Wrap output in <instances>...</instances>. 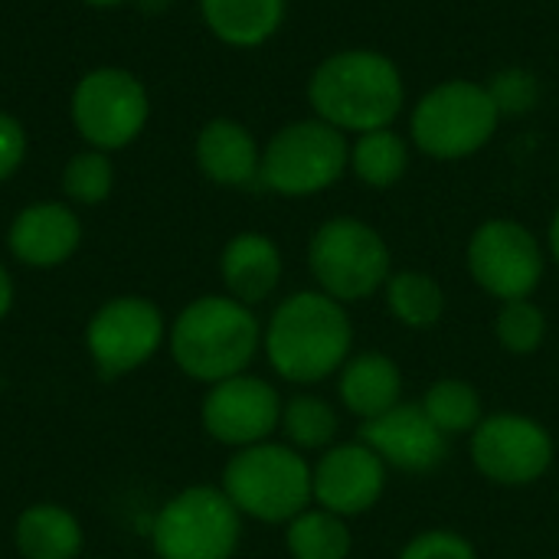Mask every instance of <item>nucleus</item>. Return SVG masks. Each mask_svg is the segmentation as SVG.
<instances>
[{"mask_svg": "<svg viewBox=\"0 0 559 559\" xmlns=\"http://www.w3.org/2000/svg\"><path fill=\"white\" fill-rule=\"evenodd\" d=\"M311 115L347 138L393 128L406 108V79L393 56L373 46H347L324 56L308 75Z\"/></svg>", "mask_w": 559, "mask_h": 559, "instance_id": "1", "label": "nucleus"}, {"mask_svg": "<svg viewBox=\"0 0 559 559\" xmlns=\"http://www.w3.org/2000/svg\"><path fill=\"white\" fill-rule=\"evenodd\" d=\"M354 350L347 305L321 288L292 292L262 324V354L275 377L295 386H314L337 377Z\"/></svg>", "mask_w": 559, "mask_h": 559, "instance_id": "2", "label": "nucleus"}, {"mask_svg": "<svg viewBox=\"0 0 559 559\" xmlns=\"http://www.w3.org/2000/svg\"><path fill=\"white\" fill-rule=\"evenodd\" d=\"M262 350V321L255 308L226 292L187 301L167 328V354L174 367L203 386L239 377Z\"/></svg>", "mask_w": 559, "mask_h": 559, "instance_id": "3", "label": "nucleus"}, {"mask_svg": "<svg viewBox=\"0 0 559 559\" xmlns=\"http://www.w3.org/2000/svg\"><path fill=\"white\" fill-rule=\"evenodd\" d=\"M219 488L246 521L288 524L314 504L311 462L288 442H259L229 455Z\"/></svg>", "mask_w": 559, "mask_h": 559, "instance_id": "4", "label": "nucleus"}, {"mask_svg": "<svg viewBox=\"0 0 559 559\" xmlns=\"http://www.w3.org/2000/svg\"><path fill=\"white\" fill-rule=\"evenodd\" d=\"M501 111L478 79H445L409 108V141L432 160H465L491 144Z\"/></svg>", "mask_w": 559, "mask_h": 559, "instance_id": "5", "label": "nucleus"}, {"mask_svg": "<svg viewBox=\"0 0 559 559\" xmlns=\"http://www.w3.org/2000/svg\"><path fill=\"white\" fill-rule=\"evenodd\" d=\"M308 269L314 288L341 305H357L383 292L393 275V255L377 226L360 216H331L308 239Z\"/></svg>", "mask_w": 559, "mask_h": 559, "instance_id": "6", "label": "nucleus"}, {"mask_svg": "<svg viewBox=\"0 0 559 559\" xmlns=\"http://www.w3.org/2000/svg\"><path fill=\"white\" fill-rule=\"evenodd\" d=\"M350 170V138L321 118H295L262 144L259 183L278 197H318Z\"/></svg>", "mask_w": 559, "mask_h": 559, "instance_id": "7", "label": "nucleus"}, {"mask_svg": "<svg viewBox=\"0 0 559 559\" xmlns=\"http://www.w3.org/2000/svg\"><path fill=\"white\" fill-rule=\"evenodd\" d=\"M242 514L219 485H190L170 495L151 524L157 559H233L242 544Z\"/></svg>", "mask_w": 559, "mask_h": 559, "instance_id": "8", "label": "nucleus"}, {"mask_svg": "<svg viewBox=\"0 0 559 559\" xmlns=\"http://www.w3.org/2000/svg\"><path fill=\"white\" fill-rule=\"evenodd\" d=\"M69 118L85 147L111 154L144 134L151 121V92L131 69L98 66L75 82Z\"/></svg>", "mask_w": 559, "mask_h": 559, "instance_id": "9", "label": "nucleus"}, {"mask_svg": "<svg viewBox=\"0 0 559 559\" xmlns=\"http://www.w3.org/2000/svg\"><path fill=\"white\" fill-rule=\"evenodd\" d=\"M170 321L144 295H115L85 321V354L102 380H121L147 367L167 347Z\"/></svg>", "mask_w": 559, "mask_h": 559, "instance_id": "10", "label": "nucleus"}, {"mask_svg": "<svg viewBox=\"0 0 559 559\" xmlns=\"http://www.w3.org/2000/svg\"><path fill=\"white\" fill-rule=\"evenodd\" d=\"M465 262L472 282L501 305L531 298L540 288L547 272V249L521 219L495 216L472 233Z\"/></svg>", "mask_w": 559, "mask_h": 559, "instance_id": "11", "label": "nucleus"}, {"mask_svg": "<svg viewBox=\"0 0 559 559\" xmlns=\"http://www.w3.org/2000/svg\"><path fill=\"white\" fill-rule=\"evenodd\" d=\"M468 455L481 478L498 488L537 485L557 459L550 429L524 413H495L468 436Z\"/></svg>", "mask_w": 559, "mask_h": 559, "instance_id": "12", "label": "nucleus"}, {"mask_svg": "<svg viewBox=\"0 0 559 559\" xmlns=\"http://www.w3.org/2000/svg\"><path fill=\"white\" fill-rule=\"evenodd\" d=\"M282 393L272 380L255 373H239L206 386L200 403V426L203 432L233 452L269 442L282 426Z\"/></svg>", "mask_w": 559, "mask_h": 559, "instance_id": "13", "label": "nucleus"}, {"mask_svg": "<svg viewBox=\"0 0 559 559\" xmlns=\"http://www.w3.org/2000/svg\"><path fill=\"white\" fill-rule=\"evenodd\" d=\"M386 475L390 468L367 442H334L311 465L314 504L347 521L360 518L380 504L386 491Z\"/></svg>", "mask_w": 559, "mask_h": 559, "instance_id": "14", "label": "nucleus"}, {"mask_svg": "<svg viewBox=\"0 0 559 559\" xmlns=\"http://www.w3.org/2000/svg\"><path fill=\"white\" fill-rule=\"evenodd\" d=\"M360 442H367L386 468L406 475H429L449 459V436L426 416L423 403H396L390 413L360 423Z\"/></svg>", "mask_w": 559, "mask_h": 559, "instance_id": "15", "label": "nucleus"}, {"mask_svg": "<svg viewBox=\"0 0 559 559\" xmlns=\"http://www.w3.org/2000/svg\"><path fill=\"white\" fill-rule=\"evenodd\" d=\"M82 246V219L66 200H36L13 213L7 252L26 269H59Z\"/></svg>", "mask_w": 559, "mask_h": 559, "instance_id": "16", "label": "nucleus"}, {"mask_svg": "<svg viewBox=\"0 0 559 559\" xmlns=\"http://www.w3.org/2000/svg\"><path fill=\"white\" fill-rule=\"evenodd\" d=\"M282 275H285L282 249L265 233H255V229L236 233L223 246V252H219V282H223V292L229 298L249 305V308L265 305L278 292Z\"/></svg>", "mask_w": 559, "mask_h": 559, "instance_id": "17", "label": "nucleus"}, {"mask_svg": "<svg viewBox=\"0 0 559 559\" xmlns=\"http://www.w3.org/2000/svg\"><path fill=\"white\" fill-rule=\"evenodd\" d=\"M197 170L216 187H252L262 170V144L236 118H210L193 141Z\"/></svg>", "mask_w": 559, "mask_h": 559, "instance_id": "18", "label": "nucleus"}, {"mask_svg": "<svg viewBox=\"0 0 559 559\" xmlns=\"http://www.w3.org/2000/svg\"><path fill=\"white\" fill-rule=\"evenodd\" d=\"M337 396L347 413L360 423L390 413L403 403V370L393 357L380 350L350 354V360L337 373Z\"/></svg>", "mask_w": 559, "mask_h": 559, "instance_id": "19", "label": "nucleus"}, {"mask_svg": "<svg viewBox=\"0 0 559 559\" xmlns=\"http://www.w3.org/2000/svg\"><path fill=\"white\" fill-rule=\"evenodd\" d=\"M13 547L23 559H82V521L56 501H36L13 521Z\"/></svg>", "mask_w": 559, "mask_h": 559, "instance_id": "20", "label": "nucleus"}, {"mask_svg": "<svg viewBox=\"0 0 559 559\" xmlns=\"http://www.w3.org/2000/svg\"><path fill=\"white\" fill-rule=\"evenodd\" d=\"M206 29L233 49L265 46L288 16V0H200Z\"/></svg>", "mask_w": 559, "mask_h": 559, "instance_id": "21", "label": "nucleus"}, {"mask_svg": "<svg viewBox=\"0 0 559 559\" xmlns=\"http://www.w3.org/2000/svg\"><path fill=\"white\" fill-rule=\"evenodd\" d=\"M409 160H413V141L409 134L396 131V124L350 138V170L370 190L396 187L406 177Z\"/></svg>", "mask_w": 559, "mask_h": 559, "instance_id": "22", "label": "nucleus"}, {"mask_svg": "<svg viewBox=\"0 0 559 559\" xmlns=\"http://www.w3.org/2000/svg\"><path fill=\"white\" fill-rule=\"evenodd\" d=\"M383 301L396 324L409 331H432L445 318L442 285L419 269H400L383 285Z\"/></svg>", "mask_w": 559, "mask_h": 559, "instance_id": "23", "label": "nucleus"}, {"mask_svg": "<svg viewBox=\"0 0 559 559\" xmlns=\"http://www.w3.org/2000/svg\"><path fill=\"white\" fill-rule=\"evenodd\" d=\"M285 550L292 559H350L354 537L347 518L311 504L285 524Z\"/></svg>", "mask_w": 559, "mask_h": 559, "instance_id": "24", "label": "nucleus"}, {"mask_svg": "<svg viewBox=\"0 0 559 559\" xmlns=\"http://www.w3.org/2000/svg\"><path fill=\"white\" fill-rule=\"evenodd\" d=\"M419 403H423L426 416L449 439L472 436L481 426V419H485V400H481V393L468 380H462V377H442V380H436L423 393Z\"/></svg>", "mask_w": 559, "mask_h": 559, "instance_id": "25", "label": "nucleus"}, {"mask_svg": "<svg viewBox=\"0 0 559 559\" xmlns=\"http://www.w3.org/2000/svg\"><path fill=\"white\" fill-rule=\"evenodd\" d=\"M337 429H341V416H337V409L324 396L298 393V396L285 400V406H282V426H278V432L301 455L305 452H324V449H331L334 439H337Z\"/></svg>", "mask_w": 559, "mask_h": 559, "instance_id": "26", "label": "nucleus"}, {"mask_svg": "<svg viewBox=\"0 0 559 559\" xmlns=\"http://www.w3.org/2000/svg\"><path fill=\"white\" fill-rule=\"evenodd\" d=\"M62 197L72 206H98L111 197L115 190V164L105 151L82 147L62 164L59 177Z\"/></svg>", "mask_w": 559, "mask_h": 559, "instance_id": "27", "label": "nucleus"}, {"mask_svg": "<svg viewBox=\"0 0 559 559\" xmlns=\"http://www.w3.org/2000/svg\"><path fill=\"white\" fill-rule=\"evenodd\" d=\"M495 337L511 357H534L547 341V314L537 301H501L495 314Z\"/></svg>", "mask_w": 559, "mask_h": 559, "instance_id": "28", "label": "nucleus"}, {"mask_svg": "<svg viewBox=\"0 0 559 559\" xmlns=\"http://www.w3.org/2000/svg\"><path fill=\"white\" fill-rule=\"evenodd\" d=\"M488 92L501 111V118H518V115H527L540 105V79L537 72L524 69V66H508V69H498L488 82Z\"/></svg>", "mask_w": 559, "mask_h": 559, "instance_id": "29", "label": "nucleus"}, {"mask_svg": "<svg viewBox=\"0 0 559 559\" xmlns=\"http://www.w3.org/2000/svg\"><path fill=\"white\" fill-rule=\"evenodd\" d=\"M396 559H478L475 544L449 527H432V531H419Z\"/></svg>", "mask_w": 559, "mask_h": 559, "instance_id": "30", "label": "nucleus"}, {"mask_svg": "<svg viewBox=\"0 0 559 559\" xmlns=\"http://www.w3.org/2000/svg\"><path fill=\"white\" fill-rule=\"evenodd\" d=\"M26 151H29V138L23 121L10 111H0V187L23 167Z\"/></svg>", "mask_w": 559, "mask_h": 559, "instance_id": "31", "label": "nucleus"}, {"mask_svg": "<svg viewBox=\"0 0 559 559\" xmlns=\"http://www.w3.org/2000/svg\"><path fill=\"white\" fill-rule=\"evenodd\" d=\"M13 295H16V288H13V275L7 272V265L0 262V324H3V318L10 314V308H13Z\"/></svg>", "mask_w": 559, "mask_h": 559, "instance_id": "32", "label": "nucleus"}, {"mask_svg": "<svg viewBox=\"0 0 559 559\" xmlns=\"http://www.w3.org/2000/svg\"><path fill=\"white\" fill-rule=\"evenodd\" d=\"M547 252L559 265V206L557 213H554V219H550V229H547Z\"/></svg>", "mask_w": 559, "mask_h": 559, "instance_id": "33", "label": "nucleus"}, {"mask_svg": "<svg viewBox=\"0 0 559 559\" xmlns=\"http://www.w3.org/2000/svg\"><path fill=\"white\" fill-rule=\"evenodd\" d=\"M141 13H164L174 0H131Z\"/></svg>", "mask_w": 559, "mask_h": 559, "instance_id": "34", "label": "nucleus"}, {"mask_svg": "<svg viewBox=\"0 0 559 559\" xmlns=\"http://www.w3.org/2000/svg\"><path fill=\"white\" fill-rule=\"evenodd\" d=\"M85 7H95V10H115V7H124L131 0H82Z\"/></svg>", "mask_w": 559, "mask_h": 559, "instance_id": "35", "label": "nucleus"}]
</instances>
